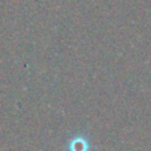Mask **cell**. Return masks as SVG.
I'll return each instance as SVG.
<instances>
[{"label": "cell", "instance_id": "1", "mask_svg": "<svg viewBox=\"0 0 151 151\" xmlns=\"http://www.w3.org/2000/svg\"><path fill=\"white\" fill-rule=\"evenodd\" d=\"M90 145L88 139L82 135H77L72 138L68 143V151H89Z\"/></svg>", "mask_w": 151, "mask_h": 151}]
</instances>
